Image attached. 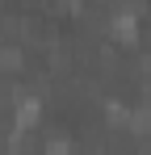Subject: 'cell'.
Instances as JSON below:
<instances>
[{
    "label": "cell",
    "instance_id": "1",
    "mask_svg": "<svg viewBox=\"0 0 151 155\" xmlns=\"http://www.w3.org/2000/svg\"><path fill=\"white\" fill-rule=\"evenodd\" d=\"M109 34L122 38V42H134V38H139V21H134V13H118V17L109 21Z\"/></svg>",
    "mask_w": 151,
    "mask_h": 155
}]
</instances>
